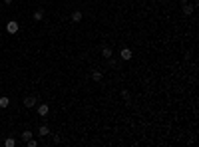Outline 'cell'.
<instances>
[{
	"label": "cell",
	"instance_id": "obj_1",
	"mask_svg": "<svg viewBox=\"0 0 199 147\" xmlns=\"http://www.w3.org/2000/svg\"><path fill=\"white\" fill-rule=\"evenodd\" d=\"M18 30H20V24L16 22V20H10V22H6V32L8 34H18Z\"/></svg>",
	"mask_w": 199,
	"mask_h": 147
},
{
	"label": "cell",
	"instance_id": "obj_9",
	"mask_svg": "<svg viewBox=\"0 0 199 147\" xmlns=\"http://www.w3.org/2000/svg\"><path fill=\"white\" fill-rule=\"evenodd\" d=\"M101 54H104V58H105V60H108V58H112V56H113L112 48H108V46H104V50H101Z\"/></svg>",
	"mask_w": 199,
	"mask_h": 147
},
{
	"label": "cell",
	"instance_id": "obj_5",
	"mask_svg": "<svg viewBox=\"0 0 199 147\" xmlns=\"http://www.w3.org/2000/svg\"><path fill=\"white\" fill-rule=\"evenodd\" d=\"M38 135H42V137L50 135V127L48 125H40V127H38Z\"/></svg>",
	"mask_w": 199,
	"mask_h": 147
},
{
	"label": "cell",
	"instance_id": "obj_3",
	"mask_svg": "<svg viewBox=\"0 0 199 147\" xmlns=\"http://www.w3.org/2000/svg\"><path fill=\"white\" fill-rule=\"evenodd\" d=\"M48 113H50V107H48V103H40V106H38V115L46 117Z\"/></svg>",
	"mask_w": 199,
	"mask_h": 147
},
{
	"label": "cell",
	"instance_id": "obj_6",
	"mask_svg": "<svg viewBox=\"0 0 199 147\" xmlns=\"http://www.w3.org/2000/svg\"><path fill=\"white\" fill-rule=\"evenodd\" d=\"M101 78H104V74H101L100 70H92V79H94V82H101Z\"/></svg>",
	"mask_w": 199,
	"mask_h": 147
},
{
	"label": "cell",
	"instance_id": "obj_17",
	"mask_svg": "<svg viewBox=\"0 0 199 147\" xmlns=\"http://www.w3.org/2000/svg\"><path fill=\"white\" fill-rule=\"evenodd\" d=\"M181 2H183V4H185V2H189V0H181Z\"/></svg>",
	"mask_w": 199,
	"mask_h": 147
},
{
	"label": "cell",
	"instance_id": "obj_15",
	"mask_svg": "<svg viewBox=\"0 0 199 147\" xmlns=\"http://www.w3.org/2000/svg\"><path fill=\"white\" fill-rule=\"evenodd\" d=\"M26 143H28V147H36V145H38V141H36V139H28Z\"/></svg>",
	"mask_w": 199,
	"mask_h": 147
},
{
	"label": "cell",
	"instance_id": "obj_13",
	"mask_svg": "<svg viewBox=\"0 0 199 147\" xmlns=\"http://www.w3.org/2000/svg\"><path fill=\"white\" fill-rule=\"evenodd\" d=\"M42 18H44V12H42V10H36V12H34V20H36V22H40Z\"/></svg>",
	"mask_w": 199,
	"mask_h": 147
},
{
	"label": "cell",
	"instance_id": "obj_4",
	"mask_svg": "<svg viewBox=\"0 0 199 147\" xmlns=\"http://www.w3.org/2000/svg\"><path fill=\"white\" fill-rule=\"evenodd\" d=\"M36 102H38V99L34 98V95H28V98H24V106H26V107H34V106H36Z\"/></svg>",
	"mask_w": 199,
	"mask_h": 147
},
{
	"label": "cell",
	"instance_id": "obj_14",
	"mask_svg": "<svg viewBox=\"0 0 199 147\" xmlns=\"http://www.w3.org/2000/svg\"><path fill=\"white\" fill-rule=\"evenodd\" d=\"M121 98L128 102V99H129V91H128V90H121Z\"/></svg>",
	"mask_w": 199,
	"mask_h": 147
},
{
	"label": "cell",
	"instance_id": "obj_8",
	"mask_svg": "<svg viewBox=\"0 0 199 147\" xmlns=\"http://www.w3.org/2000/svg\"><path fill=\"white\" fill-rule=\"evenodd\" d=\"M80 20H82V12L74 10V12H72V22H80Z\"/></svg>",
	"mask_w": 199,
	"mask_h": 147
},
{
	"label": "cell",
	"instance_id": "obj_11",
	"mask_svg": "<svg viewBox=\"0 0 199 147\" xmlns=\"http://www.w3.org/2000/svg\"><path fill=\"white\" fill-rule=\"evenodd\" d=\"M10 106V99L6 98V95H2V98H0V107H8Z\"/></svg>",
	"mask_w": 199,
	"mask_h": 147
},
{
	"label": "cell",
	"instance_id": "obj_7",
	"mask_svg": "<svg viewBox=\"0 0 199 147\" xmlns=\"http://www.w3.org/2000/svg\"><path fill=\"white\" fill-rule=\"evenodd\" d=\"M181 10H183V14H185V16L193 14V6H191V4H189V2H185V4H183V8H181Z\"/></svg>",
	"mask_w": 199,
	"mask_h": 147
},
{
	"label": "cell",
	"instance_id": "obj_10",
	"mask_svg": "<svg viewBox=\"0 0 199 147\" xmlns=\"http://www.w3.org/2000/svg\"><path fill=\"white\" fill-rule=\"evenodd\" d=\"M32 135H34V133L30 131V129H26V131H24V133H22V141H24V143H26V141H28V139H32Z\"/></svg>",
	"mask_w": 199,
	"mask_h": 147
},
{
	"label": "cell",
	"instance_id": "obj_16",
	"mask_svg": "<svg viewBox=\"0 0 199 147\" xmlns=\"http://www.w3.org/2000/svg\"><path fill=\"white\" fill-rule=\"evenodd\" d=\"M108 60H109V66H112V68H116V64H117V62L113 60V58H108Z\"/></svg>",
	"mask_w": 199,
	"mask_h": 147
},
{
	"label": "cell",
	"instance_id": "obj_12",
	"mask_svg": "<svg viewBox=\"0 0 199 147\" xmlns=\"http://www.w3.org/2000/svg\"><path fill=\"white\" fill-rule=\"evenodd\" d=\"M4 145H6V147H14L16 145V139H14V137H8V139H4Z\"/></svg>",
	"mask_w": 199,
	"mask_h": 147
},
{
	"label": "cell",
	"instance_id": "obj_2",
	"mask_svg": "<svg viewBox=\"0 0 199 147\" xmlns=\"http://www.w3.org/2000/svg\"><path fill=\"white\" fill-rule=\"evenodd\" d=\"M120 56H121V60H132V58H133V52L129 48H121Z\"/></svg>",
	"mask_w": 199,
	"mask_h": 147
}]
</instances>
